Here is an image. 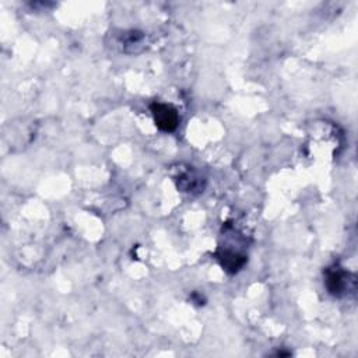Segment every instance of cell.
<instances>
[{"label": "cell", "mask_w": 358, "mask_h": 358, "mask_svg": "<svg viewBox=\"0 0 358 358\" xmlns=\"http://www.w3.org/2000/svg\"><path fill=\"white\" fill-rule=\"evenodd\" d=\"M150 110L155 126L161 131L172 133L178 129L180 117L178 115V110L172 105L164 102H152L150 105Z\"/></svg>", "instance_id": "obj_3"}, {"label": "cell", "mask_w": 358, "mask_h": 358, "mask_svg": "<svg viewBox=\"0 0 358 358\" xmlns=\"http://www.w3.org/2000/svg\"><path fill=\"white\" fill-rule=\"evenodd\" d=\"M352 274L344 271L341 267L334 266L326 270V288L329 291V294H331L333 296H344L348 289H354L355 288V277H352L350 280Z\"/></svg>", "instance_id": "obj_2"}, {"label": "cell", "mask_w": 358, "mask_h": 358, "mask_svg": "<svg viewBox=\"0 0 358 358\" xmlns=\"http://www.w3.org/2000/svg\"><path fill=\"white\" fill-rule=\"evenodd\" d=\"M175 183L178 186V189H180L182 192H193V190H199L203 189L201 186V178L199 175H196L194 172H192V169L179 173L178 176H175Z\"/></svg>", "instance_id": "obj_4"}, {"label": "cell", "mask_w": 358, "mask_h": 358, "mask_svg": "<svg viewBox=\"0 0 358 358\" xmlns=\"http://www.w3.org/2000/svg\"><path fill=\"white\" fill-rule=\"evenodd\" d=\"M215 256H217L221 267L229 274L238 273L248 262V255L245 253L243 246L232 248L231 239H228L224 243H220Z\"/></svg>", "instance_id": "obj_1"}]
</instances>
